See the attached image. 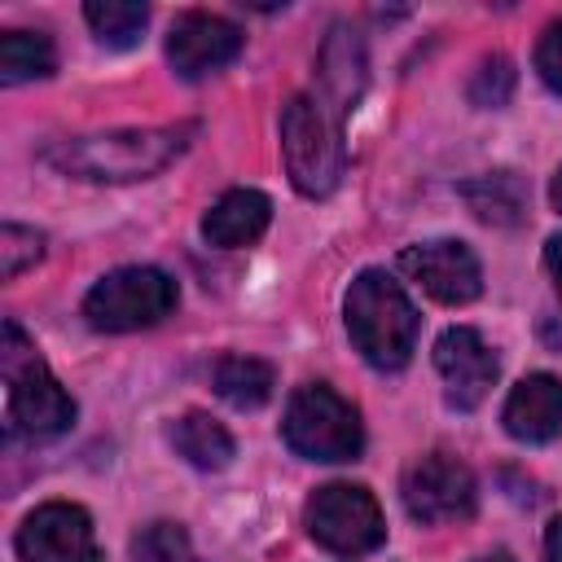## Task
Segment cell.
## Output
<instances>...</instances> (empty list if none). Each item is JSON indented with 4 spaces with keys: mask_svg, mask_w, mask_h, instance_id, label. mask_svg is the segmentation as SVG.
<instances>
[{
    "mask_svg": "<svg viewBox=\"0 0 562 562\" xmlns=\"http://www.w3.org/2000/svg\"><path fill=\"white\" fill-rule=\"evenodd\" d=\"M193 123L176 127H119V132H92V136H70L53 140L40 149V158L70 176V180H92V184H127V180H149L167 162H176L189 140Z\"/></svg>",
    "mask_w": 562,
    "mask_h": 562,
    "instance_id": "1",
    "label": "cell"
},
{
    "mask_svg": "<svg viewBox=\"0 0 562 562\" xmlns=\"http://www.w3.org/2000/svg\"><path fill=\"white\" fill-rule=\"evenodd\" d=\"M422 316L400 281L382 268H364L347 290V334L373 369H404L417 347Z\"/></svg>",
    "mask_w": 562,
    "mask_h": 562,
    "instance_id": "2",
    "label": "cell"
},
{
    "mask_svg": "<svg viewBox=\"0 0 562 562\" xmlns=\"http://www.w3.org/2000/svg\"><path fill=\"white\" fill-rule=\"evenodd\" d=\"M0 364H4V382H9V413H4L9 439L44 443V439L66 435L70 422H75V400L48 373V364L26 342V334H22L18 321H4Z\"/></svg>",
    "mask_w": 562,
    "mask_h": 562,
    "instance_id": "3",
    "label": "cell"
},
{
    "mask_svg": "<svg viewBox=\"0 0 562 562\" xmlns=\"http://www.w3.org/2000/svg\"><path fill=\"white\" fill-rule=\"evenodd\" d=\"M281 149L290 184L307 198H325L338 189L347 154H342V119L321 97H290L281 110Z\"/></svg>",
    "mask_w": 562,
    "mask_h": 562,
    "instance_id": "4",
    "label": "cell"
},
{
    "mask_svg": "<svg viewBox=\"0 0 562 562\" xmlns=\"http://www.w3.org/2000/svg\"><path fill=\"white\" fill-rule=\"evenodd\" d=\"M281 435L307 461H351L364 448L360 413L325 382H307L290 395Z\"/></svg>",
    "mask_w": 562,
    "mask_h": 562,
    "instance_id": "5",
    "label": "cell"
},
{
    "mask_svg": "<svg viewBox=\"0 0 562 562\" xmlns=\"http://www.w3.org/2000/svg\"><path fill=\"white\" fill-rule=\"evenodd\" d=\"M176 303L180 290L162 268H114L83 294V321L101 334H132L171 316Z\"/></svg>",
    "mask_w": 562,
    "mask_h": 562,
    "instance_id": "6",
    "label": "cell"
},
{
    "mask_svg": "<svg viewBox=\"0 0 562 562\" xmlns=\"http://www.w3.org/2000/svg\"><path fill=\"white\" fill-rule=\"evenodd\" d=\"M307 531L316 544H325L338 558L373 553L386 540V522H382L378 501L356 483L316 487V496L307 501Z\"/></svg>",
    "mask_w": 562,
    "mask_h": 562,
    "instance_id": "7",
    "label": "cell"
},
{
    "mask_svg": "<svg viewBox=\"0 0 562 562\" xmlns=\"http://www.w3.org/2000/svg\"><path fill=\"white\" fill-rule=\"evenodd\" d=\"M400 496H404L408 518H417L426 527H435V522H461L479 505V487H474L470 465L457 461V457H448V452H430V457L413 461L404 470Z\"/></svg>",
    "mask_w": 562,
    "mask_h": 562,
    "instance_id": "8",
    "label": "cell"
},
{
    "mask_svg": "<svg viewBox=\"0 0 562 562\" xmlns=\"http://www.w3.org/2000/svg\"><path fill=\"white\" fill-rule=\"evenodd\" d=\"M22 562H101L92 518L70 501H48L18 527Z\"/></svg>",
    "mask_w": 562,
    "mask_h": 562,
    "instance_id": "9",
    "label": "cell"
},
{
    "mask_svg": "<svg viewBox=\"0 0 562 562\" xmlns=\"http://www.w3.org/2000/svg\"><path fill=\"white\" fill-rule=\"evenodd\" d=\"M400 268L439 303H470L479 299L483 290V272H479V259L465 241L457 237H439V241H422V246H408L400 255Z\"/></svg>",
    "mask_w": 562,
    "mask_h": 562,
    "instance_id": "10",
    "label": "cell"
},
{
    "mask_svg": "<svg viewBox=\"0 0 562 562\" xmlns=\"http://www.w3.org/2000/svg\"><path fill=\"white\" fill-rule=\"evenodd\" d=\"M435 369L443 378V395L452 408H479L496 382V356L483 342L479 329L470 325H452L439 334L435 342Z\"/></svg>",
    "mask_w": 562,
    "mask_h": 562,
    "instance_id": "11",
    "label": "cell"
},
{
    "mask_svg": "<svg viewBox=\"0 0 562 562\" xmlns=\"http://www.w3.org/2000/svg\"><path fill=\"white\" fill-rule=\"evenodd\" d=\"M241 53V31L220 13H184L167 35V61L180 79H202Z\"/></svg>",
    "mask_w": 562,
    "mask_h": 562,
    "instance_id": "12",
    "label": "cell"
},
{
    "mask_svg": "<svg viewBox=\"0 0 562 562\" xmlns=\"http://www.w3.org/2000/svg\"><path fill=\"white\" fill-rule=\"evenodd\" d=\"M316 79H321V101L334 110V119H347L364 92V40L356 26L334 22L321 57H316Z\"/></svg>",
    "mask_w": 562,
    "mask_h": 562,
    "instance_id": "13",
    "label": "cell"
},
{
    "mask_svg": "<svg viewBox=\"0 0 562 562\" xmlns=\"http://www.w3.org/2000/svg\"><path fill=\"white\" fill-rule=\"evenodd\" d=\"M505 430L522 443H549L562 435V378L531 373L505 400Z\"/></svg>",
    "mask_w": 562,
    "mask_h": 562,
    "instance_id": "14",
    "label": "cell"
},
{
    "mask_svg": "<svg viewBox=\"0 0 562 562\" xmlns=\"http://www.w3.org/2000/svg\"><path fill=\"white\" fill-rule=\"evenodd\" d=\"M272 220V202L259 193V189H228L202 220V237L220 250H237V246H250L263 237Z\"/></svg>",
    "mask_w": 562,
    "mask_h": 562,
    "instance_id": "15",
    "label": "cell"
},
{
    "mask_svg": "<svg viewBox=\"0 0 562 562\" xmlns=\"http://www.w3.org/2000/svg\"><path fill=\"white\" fill-rule=\"evenodd\" d=\"M461 198L470 202V211L483 220V224H518L522 211H527V184L522 176L514 171H487V176H474L470 184H461Z\"/></svg>",
    "mask_w": 562,
    "mask_h": 562,
    "instance_id": "16",
    "label": "cell"
},
{
    "mask_svg": "<svg viewBox=\"0 0 562 562\" xmlns=\"http://www.w3.org/2000/svg\"><path fill=\"white\" fill-rule=\"evenodd\" d=\"M171 443L198 470H224L233 461V435L215 417H206V413H184L171 426Z\"/></svg>",
    "mask_w": 562,
    "mask_h": 562,
    "instance_id": "17",
    "label": "cell"
},
{
    "mask_svg": "<svg viewBox=\"0 0 562 562\" xmlns=\"http://www.w3.org/2000/svg\"><path fill=\"white\" fill-rule=\"evenodd\" d=\"M220 400H228L233 408H259L272 400V386H277V373L272 364L255 360V356H224L211 373Z\"/></svg>",
    "mask_w": 562,
    "mask_h": 562,
    "instance_id": "18",
    "label": "cell"
},
{
    "mask_svg": "<svg viewBox=\"0 0 562 562\" xmlns=\"http://www.w3.org/2000/svg\"><path fill=\"white\" fill-rule=\"evenodd\" d=\"M53 70H57V53L44 31H4L0 35V79L4 83L48 79Z\"/></svg>",
    "mask_w": 562,
    "mask_h": 562,
    "instance_id": "19",
    "label": "cell"
},
{
    "mask_svg": "<svg viewBox=\"0 0 562 562\" xmlns=\"http://www.w3.org/2000/svg\"><path fill=\"white\" fill-rule=\"evenodd\" d=\"M83 18L97 31V40L110 48H132L149 26V9L136 0H88Z\"/></svg>",
    "mask_w": 562,
    "mask_h": 562,
    "instance_id": "20",
    "label": "cell"
},
{
    "mask_svg": "<svg viewBox=\"0 0 562 562\" xmlns=\"http://www.w3.org/2000/svg\"><path fill=\"white\" fill-rule=\"evenodd\" d=\"M514 83H518L514 61H509L505 53H492V57H483V61L474 66L465 92H470V101H474L479 110H501V105L514 97Z\"/></svg>",
    "mask_w": 562,
    "mask_h": 562,
    "instance_id": "21",
    "label": "cell"
},
{
    "mask_svg": "<svg viewBox=\"0 0 562 562\" xmlns=\"http://www.w3.org/2000/svg\"><path fill=\"white\" fill-rule=\"evenodd\" d=\"M132 562H198L180 522H149L132 540Z\"/></svg>",
    "mask_w": 562,
    "mask_h": 562,
    "instance_id": "22",
    "label": "cell"
},
{
    "mask_svg": "<svg viewBox=\"0 0 562 562\" xmlns=\"http://www.w3.org/2000/svg\"><path fill=\"white\" fill-rule=\"evenodd\" d=\"M40 255H44V237L35 228H22V224H4L0 228V277L4 281L26 272L31 263H40Z\"/></svg>",
    "mask_w": 562,
    "mask_h": 562,
    "instance_id": "23",
    "label": "cell"
},
{
    "mask_svg": "<svg viewBox=\"0 0 562 562\" xmlns=\"http://www.w3.org/2000/svg\"><path fill=\"white\" fill-rule=\"evenodd\" d=\"M536 70H540L544 88L562 97V18H553V22L540 31V44H536Z\"/></svg>",
    "mask_w": 562,
    "mask_h": 562,
    "instance_id": "24",
    "label": "cell"
},
{
    "mask_svg": "<svg viewBox=\"0 0 562 562\" xmlns=\"http://www.w3.org/2000/svg\"><path fill=\"white\" fill-rule=\"evenodd\" d=\"M544 268H549L553 285H558V294H562V233L549 237V246H544Z\"/></svg>",
    "mask_w": 562,
    "mask_h": 562,
    "instance_id": "25",
    "label": "cell"
},
{
    "mask_svg": "<svg viewBox=\"0 0 562 562\" xmlns=\"http://www.w3.org/2000/svg\"><path fill=\"white\" fill-rule=\"evenodd\" d=\"M544 562H562V518H553L544 531Z\"/></svg>",
    "mask_w": 562,
    "mask_h": 562,
    "instance_id": "26",
    "label": "cell"
},
{
    "mask_svg": "<svg viewBox=\"0 0 562 562\" xmlns=\"http://www.w3.org/2000/svg\"><path fill=\"white\" fill-rule=\"evenodd\" d=\"M549 198H553V206L562 211V167H558V176H553V184H549Z\"/></svg>",
    "mask_w": 562,
    "mask_h": 562,
    "instance_id": "27",
    "label": "cell"
},
{
    "mask_svg": "<svg viewBox=\"0 0 562 562\" xmlns=\"http://www.w3.org/2000/svg\"><path fill=\"white\" fill-rule=\"evenodd\" d=\"M474 562H514L509 553H487V558H474Z\"/></svg>",
    "mask_w": 562,
    "mask_h": 562,
    "instance_id": "28",
    "label": "cell"
}]
</instances>
